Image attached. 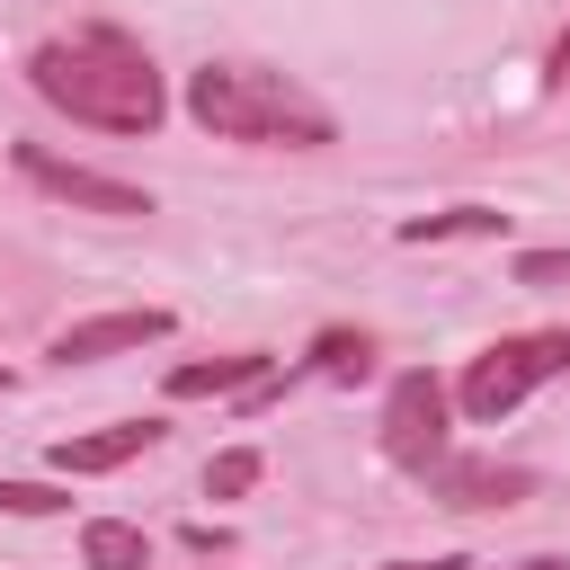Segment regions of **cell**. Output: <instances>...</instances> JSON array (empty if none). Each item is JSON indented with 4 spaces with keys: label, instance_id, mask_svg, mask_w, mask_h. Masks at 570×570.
I'll list each match as a JSON object with an SVG mask.
<instances>
[{
    "label": "cell",
    "instance_id": "obj_10",
    "mask_svg": "<svg viewBox=\"0 0 570 570\" xmlns=\"http://www.w3.org/2000/svg\"><path fill=\"white\" fill-rule=\"evenodd\" d=\"M267 374V356H214V365H169V401H196V392H249Z\"/></svg>",
    "mask_w": 570,
    "mask_h": 570
},
{
    "label": "cell",
    "instance_id": "obj_1",
    "mask_svg": "<svg viewBox=\"0 0 570 570\" xmlns=\"http://www.w3.org/2000/svg\"><path fill=\"white\" fill-rule=\"evenodd\" d=\"M27 80L45 107H62L71 125H98V134H151L169 116V89L125 27H71V36L36 45Z\"/></svg>",
    "mask_w": 570,
    "mask_h": 570
},
{
    "label": "cell",
    "instance_id": "obj_11",
    "mask_svg": "<svg viewBox=\"0 0 570 570\" xmlns=\"http://www.w3.org/2000/svg\"><path fill=\"white\" fill-rule=\"evenodd\" d=\"M490 232H508V214H490V205H454V214H419V223H401L410 249H419V240H490Z\"/></svg>",
    "mask_w": 570,
    "mask_h": 570
},
{
    "label": "cell",
    "instance_id": "obj_7",
    "mask_svg": "<svg viewBox=\"0 0 570 570\" xmlns=\"http://www.w3.org/2000/svg\"><path fill=\"white\" fill-rule=\"evenodd\" d=\"M428 481H436L445 508H508V499H534V472H525V463H481V454H445Z\"/></svg>",
    "mask_w": 570,
    "mask_h": 570
},
{
    "label": "cell",
    "instance_id": "obj_13",
    "mask_svg": "<svg viewBox=\"0 0 570 570\" xmlns=\"http://www.w3.org/2000/svg\"><path fill=\"white\" fill-rule=\"evenodd\" d=\"M249 481H258V454H249V445H232V454L205 463V499H240Z\"/></svg>",
    "mask_w": 570,
    "mask_h": 570
},
{
    "label": "cell",
    "instance_id": "obj_14",
    "mask_svg": "<svg viewBox=\"0 0 570 570\" xmlns=\"http://www.w3.org/2000/svg\"><path fill=\"white\" fill-rule=\"evenodd\" d=\"M53 508H71L53 481H0V517H53Z\"/></svg>",
    "mask_w": 570,
    "mask_h": 570
},
{
    "label": "cell",
    "instance_id": "obj_4",
    "mask_svg": "<svg viewBox=\"0 0 570 570\" xmlns=\"http://www.w3.org/2000/svg\"><path fill=\"white\" fill-rule=\"evenodd\" d=\"M383 454L401 472H436L445 463V383L428 365L392 374V392H383Z\"/></svg>",
    "mask_w": 570,
    "mask_h": 570
},
{
    "label": "cell",
    "instance_id": "obj_9",
    "mask_svg": "<svg viewBox=\"0 0 570 570\" xmlns=\"http://www.w3.org/2000/svg\"><path fill=\"white\" fill-rule=\"evenodd\" d=\"M80 561L89 570H151V534L125 525V517H89L80 525Z\"/></svg>",
    "mask_w": 570,
    "mask_h": 570
},
{
    "label": "cell",
    "instance_id": "obj_12",
    "mask_svg": "<svg viewBox=\"0 0 570 570\" xmlns=\"http://www.w3.org/2000/svg\"><path fill=\"white\" fill-rule=\"evenodd\" d=\"M312 374L365 383V374H374V338H365V330H321V338H312Z\"/></svg>",
    "mask_w": 570,
    "mask_h": 570
},
{
    "label": "cell",
    "instance_id": "obj_18",
    "mask_svg": "<svg viewBox=\"0 0 570 570\" xmlns=\"http://www.w3.org/2000/svg\"><path fill=\"white\" fill-rule=\"evenodd\" d=\"M517 570H570V561H552V552H534V561H517Z\"/></svg>",
    "mask_w": 570,
    "mask_h": 570
},
{
    "label": "cell",
    "instance_id": "obj_2",
    "mask_svg": "<svg viewBox=\"0 0 570 570\" xmlns=\"http://www.w3.org/2000/svg\"><path fill=\"white\" fill-rule=\"evenodd\" d=\"M187 116L223 142H294V151H321L338 125L312 89H294L285 71H258V62H205L187 71Z\"/></svg>",
    "mask_w": 570,
    "mask_h": 570
},
{
    "label": "cell",
    "instance_id": "obj_17",
    "mask_svg": "<svg viewBox=\"0 0 570 570\" xmlns=\"http://www.w3.org/2000/svg\"><path fill=\"white\" fill-rule=\"evenodd\" d=\"M552 80H570V27H561V45H552Z\"/></svg>",
    "mask_w": 570,
    "mask_h": 570
},
{
    "label": "cell",
    "instance_id": "obj_5",
    "mask_svg": "<svg viewBox=\"0 0 570 570\" xmlns=\"http://www.w3.org/2000/svg\"><path fill=\"white\" fill-rule=\"evenodd\" d=\"M18 169H27L45 196H62V205H89V214H151V196H142V187L98 178V169H80V160H53L45 142H18Z\"/></svg>",
    "mask_w": 570,
    "mask_h": 570
},
{
    "label": "cell",
    "instance_id": "obj_16",
    "mask_svg": "<svg viewBox=\"0 0 570 570\" xmlns=\"http://www.w3.org/2000/svg\"><path fill=\"white\" fill-rule=\"evenodd\" d=\"M392 570H472L463 552H436V561H392Z\"/></svg>",
    "mask_w": 570,
    "mask_h": 570
},
{
    "label": "cell",
    "instance_id": "obj_6",
    "mask_svg": "<svg viewBox=\"0 0 570 570\" xmlns=\"http://www.w3.org/2000/svg\"><path fill=\"white\" fill-rule=\"evenodd\" d=\"M151 338H169V312H98V321H71L62 338H53V365H98V356H125V347H151Z\"/></svg>",
    "mask_w": 570,
    "mask_h": 570
},
{
    "label": "cell",
    "instance_id": "obj_15",
    "mask_svg": "<svg viewBox=\"0 0 570 570\" xmlns=\"http://www.w3.org/2000/svg\"><path fill=\"white\" fill-rule=\"evenodd\" d=\"M517 285H570V249H525L517 258Z\"/></svg>",
    "mask_w": 570,
    "mask_h": 570
},
{
    "label": "cell",
    "instance_id": "obj_8",
    "mask_svg": "<svg viewBox=\"0 0 570 570\" xmlns=\"http://www.w3.org/2000/svg\"><path fill=\"white\" fill-rule=\"evenodd\" d=\"M151 445H160V419H116V428H98V436H62L53 463H62V472H116V463H134V454H151Z\"/></svg>",
    "mask_w": 570,
    "mask_h": 570
},
{
    "label": "cell",
    "instance_id": "obj_3",
    "mask_svg": "<svg viewBox=\"0 0 570 570\" xmlns=\"http://www.w3.org/2000/svg\"><path fill=\"white\" fill-rule=\"evenodd\" d=\"M543 374H570V330H525V338H499V347H481L472 365H463V383H454V401H463V419H508Z\"/></svg>",
    "mask_w": 570,
    "mask_h": 570
}]
</instances>
